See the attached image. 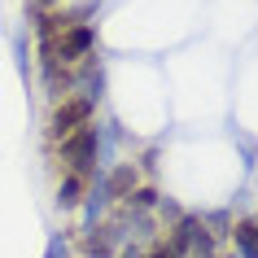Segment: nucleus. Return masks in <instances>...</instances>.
<instances>
[{
  "label": "nucleus",
  "mask_w": 258,
  "mask_h": 258,
  "mask_svg": "<svg viewBox=\"0 0 258 258\" xmlns=\"http://www.w3.org/2000/svg\"><path fill=\"white\" fill-rule=\"evenodd\" d=\"M92 96H70V101H61V105L53 109V118H48V127H53L57 140H66L70 132H79V127H88L92 122Z\"/></svg>",
  "instance_id": "1"
},
{
  "label": "nucleus",
  "mask_w": 258,
  "mask_h": 258,
  "mask_svg": "<svg viewBox=\"0 0 258 258\" xmlns=\"http://www.w3.org/2000/svg\"><path fill=\"white\" fill-rule=\"evenodd\" d=\"M61 153H66V162L75 166V175H83L96 158V127H79V132H70L61 140Z\"/></svg>",
  "instance_id": "2"
},
{
  "label": "nucleus",
  "mask_w": 258,
  "mask_h": 258,
  "mask_svg": "<svg viewBox=\"0 0 258 258\" xmlns=\"http://www.w3.org/2000/svg\"><path fill=\"white\" fill-rule=\"evenodd\" d=\"M92 44H96V31H92V27H70L66 35H61V48H57V57H61V61H79V57L88 53Z\"/></svg>",
  "instance_id": "3"
},
{
  "label": "nucleus",
  "mask_w": 258,
  "mask_h": 258,
  "mask_svg": "<svg viewBox=\"0 0 258 258\" xmlns=\"http://www.w3.org/2000/svg\"><path fill=\"white\" fill-rule=\"evenodd\" d=\"M105 192L114 197V202H118V197H132V192H136V166H132V162L114 166L109 179H105Z\"/></svg>",
  "instance_id": "4"
},
{
  "label": "nucleus",
  "mask_w": 258,
  "mask_h": 258,
  "mask_svg": "<svg viewBox=\"0 0 258 258\" xmlns=\"http://www.w3.org/2000/svg\"><path fill=\"white\" fill-rule=\"evenodd\" d=\"M232 241H236L241 258H258V219H241L232 228Z\"/></svg>",
  "instance_id": "5"
},
{
  "label": "nucleus",
  "mask_w": 258,
  "mask_h": 258,
  "mask_svg": "<svg viewBox=\"0 0 258 258\" xmlns=\"http://www.w3.org/2000/svg\"><path fill=\"white\" fill-rule=\"evenodd\" d=\"M197 236H202V223H197V219H179V228H175V236H171V245H166V249L184 258V249H188V245H197Z\"/></svg>",
  "instance_id": "6"
},
{
  "label": "nucleus",
  "mask_w": 258,
  "mask_h": 258,
  "mask_svg": "<svg viewBox=\"0 0 258 258\" xmlns=\"http://www.w3.org/2000/svg\"><path fill=\"white\" fill-rule=\"evenodd\" d=\"M57 202L66 206V210H75V206L83 202V175H66V179H61V188H57Z\"/></svg>",
  "instance_id": "7"
},
{
  "label": "nucleus",
  "mask_w": 258,
  "mask_h": 258,
  "mask_svg": "<svg viewBox=\"0 0 258 258\" xmlns=\"http://www.w3.org/2000/svg\"><path fill=\"white\" fill-rule=\"evenodd\" d=\"M83 254L88 258H109V241L96 232V236H83Z\"/></svg>",
  "instance_id": "8"
},
{
  "label": "nucleus",
  "mask_w": 258,
  "mask_h": 258,
  "mask_svg": "<svg viewBox=\"0 0 258 258\" xmlns=\"http://www.w3.org/2000/svg\"><path fill=\"white\" fill-rule=\"evenodd\" d=\"M132 206H136V210H149V206H158V192L153 188H136L132 192Z\"/></svg>",
  "instance_id": "9"
},
{
  "label": "nucleus",
  "mask_w": 258,
  "mask_h": 258,
  "mask_svg": "<svg viewBox=\"0 0 258 258\" xmlns=\"http://www.w3.org/2000/svg\"><path fill=\"white\" fill-rule=\"evenodd\" d=\"M44 258H66V245H61V241H53V245H48V254H44Z\"/></svg>",
  "instance_id": "10"
},
{
  "label": "nucleus",
  "mask_w": 258,
  "mask_h": 258,
  "mask_svg": "<svg viewBox=\"0 0 258 258\" xmlns=\"http://www.w3.org/2000/svg\"><path fill=\"white\" fill-rule=\"evenodd\" d=\"M149 258H179V254H171V249H166V245H162V249H153Z\"/></svg>",
  "instance_id": "11"
},
{
  "label": "nucleus",
  "mask_w": 258,
  "mask_h": 258,
  "mask_svg": "<svg viewBox=\"0 0 258 258\" xmlns=\"http://www.w3.org/2000/svg\"><path fill=\"white\" fill-rule=\"evenodd\" d=\"M122 258H145V254H140V249H127V254H122Z\"/></svg>",
  "instance_id": "12"
},
{
  "label": "nucleus",
  "mask_w": 258,
  "mask_h": 258,
  "mask_svg": "<svg viewBox=\"0 0 258 258\" xmlns=\"http://www.w3.org/2000/svg\"><path fill=\"white\" fill-rule=\"evenodd\" d=\"M40 5H57V0H40Z\"/></svg>",
  "instance_id": "13"
},
{
  "label": "nucleus",
  "mask_w": 258,
  "mask_h": 258,
  "mask_svg": "<svg viewBox=\"0 0 258 258\" xmlns=\"http://www.w3.org/2000/svg\"><path fill=\"white\" fill-rule=\"evenodd\" d=\"M202 258H210V254H202Z\"/></svg>",
  "instance_id": "14"
}]
</instances>
